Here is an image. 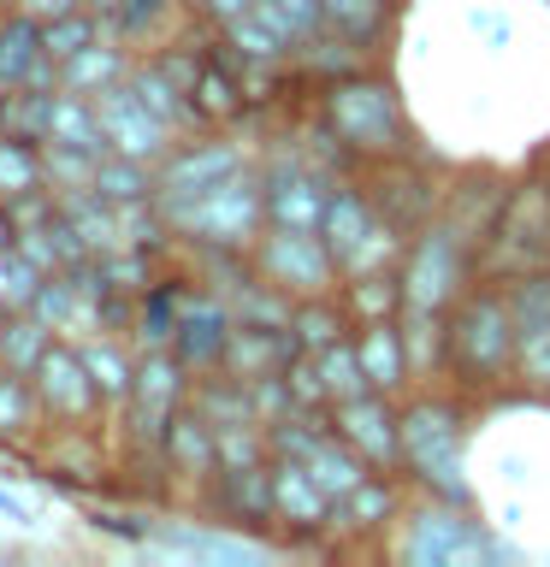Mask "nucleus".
<instances>
[{"label": "nucleus", "instance_id": "nucleus-1", "mask_svg": "<svg viewBox=\"0 0 550 567\" xmlns=\"http://www.w3.org/2000/svg\"><path fill=\"white\" fill-rule=\"evenodd\" d=\"M444 367L461 384H497L515 367V308L503 290H468L444 308Z\"/></svg>", "mask_w": 550, "mask_h": 567}, {"label": "nucleus", "instance_id": "nucleus-2", "mask_svg": "<svg viewBox=\"0 0 550 567\" xmlns=\"http://www.w3.org/2000/svg\"><path fill=\"white\" fill-rule=\"evenodd\" d=\"M397 443L408 455L426 485L450 503H468V478H461V414L450 402L426 396V402H408L397 414Z\"/></svg>", "mask_w": 550, "mask_h": 567}, {"label": "nucleus", "instance_id": "nucleus-3", "mask_svg": "<svg viewBox=\"0 0 550 567\" xmlns=\"http://www.w3.org/2000/svg\"><path fill=\"white\" fill-rule=\"evenodd\" d=\"M166 219H172L177 230H190V237H202V243L237 248V243H248V237H261L266 202H261V184H248L243 166H237L231 177H220V184H207L202 195L172 202Z\"/></svg>", "mask_w": 550, "mask_h": 567}, {"label": "nucleus", "instance_id": "nucleus-4", "mask_svg": "<svg viewBox=\"0 0 550 567\" xmlns=\"http://www.w3.org/2000/svg\"><path fill=\"white\" fill-rule=\"evenodd\" d=\"M326 124L337 142H349V148L361 154H390L403 148V106H397V89L390 83H361V78H344L326 95Z\"/></svg>", "mask_w": 550, "mask_h": 567}, {"label": "nucleus", "instance_id": "nucleus-5", "mask_svg": "<svg viewBox=\"0 0 550 567\" xmlns=\"http://www.w3.org/2000/svg\"><path fill=\"white\" fill-rule=\"evenodd\" d=\"M261 272L278 284V290H296V296H319L326 284L337 278V260L319 230H302V225H266L261 243Z\"/></svg>", "mask_w": 550, "mask_h": 567}, {"label": "nucleus", "instance_id": "nucleus-6", "mask_svg": "<svg viewBox=\"0 0 550 567\" xmlns=\"http://www.w3.org/2000/svg\"><path fill=\"white\" fill-rule=\"evenodd\" d=\"M319 237H326L337 272H373L397 248L390 243V225H373V195H361V189H332Z\"/></svg>", "mask_w": 550, "mask_h": 567}, {"label": "nucleus", "instance_id": "nucleus-7", "mask_svg": "<svg viewBox=\"0 0 550 567\" xmlns=\"http://www.w3.org/2000/svg\"><path fill=\"white\" fill-rule=\"evenodd\" d=\"M461 290V243L450 225H426L403 266V308L415 313H444Z\"/></svg>", "mask_w": 550, "mask_h": 567}, {"label": "nucleus", "instance_id": "nucleus-8", "mask_svg": "<svg viewBox=\"0 0 550 567\" xmlns=\"http://www.w3.org/2000/svg\"><path fill=\"white\" fill-rule=\"evenodd\" d=\"M491 266H509L515 278L521 272H544L550 266V189L532 184L527 195H515L497 213V230H491Z\"/></svg>", "mask_w": 550, "mask_h": 567}, {"label": "nucleus", "instance_id": "nucleus-9", "mask_svg": "<svg viewBox=\"0 0 550 567\" xmlns=\"http://www.w3.org/2000/svg\"><path fill=\"white\" fill-rule=\"evenodd\" d=\"M515 308V367L527 384H550V278L544 272H521L509 290Z\"/></svg>", "mask_w": 550, "mask_h": 567}, {"label": "nucleus", "instance_id": "nucleus-10", "mask_svg": "<svg viewBox=\"0 0 550 567\" xmlns=\"http://www.w3.org/2000/svg\"><path fill=\"white\" fill-rule=\"evenodd\" d=\"M95 118H101V136L113 142L119 154H131V159H154V154H166V131L172 124H160L149 106L136 101V89L131 83H106V89H95Z\"/></svg>", "mask_w": 550, "mask_h": 567}, {"label": "nucleus", "instance_id": "nucleus-11", "mask_svg": "<svg viewBox=\"0 0 550 567\" xmlns=\"http://www.w3.org/2000/svg\"><path fill=\"white\" fill-rule=\"evenodd\" d=\"M403 556L420 567H456V561H491V544L473 520H456V508H432V514H415Z\"/></svg>", "mask_w": 550, "mask_h": 567}, {"label": "nucleus", "instance_id": "nucleus-12", "mask_svg": "<svg viewBox=\"0 0 550 567\" xmlns=\"http://www.w3.org/2000/svg\"><path fill=\"white\" fill-rule=\"evenodd\" d=\"M30 384H35V396L48 402V414H60V420H78V414H89V402H95V379H89L83 349L53 343L42 361L30 367Z\"/></svg>", "mask_w": 550, "mask_h": 567}, {"label": "nucleus", "instance_id": "nucleus-13", "mask_svg": "<svg viewBox=\"0 0 550 567\" xmlns=\"http://www.w3.org/2000/svg\"><path fill=\"white\" fill-rule=\"evenodd\" d=\"M332 420H337V437H344L355 455H367L373 467H379V461H390V455H403V443H397V414L385 408L379 390L337 402V408H332Z\"/></svg>", "mask_w": 550, "mask_h": 567}, {"label": "nucleus", "instance_id": "nucleus-14", "mask_svg": "<svg viewBox=\"0 0 550 567\" xmlns=\"http://www.w3.org/2000/svg\"><path fill=\"white\" fill-rule=\"evenodd\" d=\"M261 202H266V225H302V230H319L332 189L319 184L314 172L284 166V172H273V177L261 184Z\"/></svg>", "mask_w": 550, "mask_h": 567}, {"label": "nucleus", "instance_id": "nucleus-15", "mask_svg": "<svg viewBox=\"0 0 550 567\" xmlns=\"http://www.w3.org/2000/svg\"><path fill=\"white\" fill-rule=\"evenodd\" d=\"M48 35H42V18L18 12L0 24V89H30V83H53L48 78Z\"/></svg>", "mask_w": 550, "mask_h": 567}, {"label": "nucleus", "instance_id": "nucleus-16", "mask_svg": "<svg viewBox=\"0 0 550 567\" xmlns=\"http://www.w3.org/2000/svg\"><path fill=\"white\" fill-rule=\"evenodd\" d=\"M231 172H237V148H225V142H202V148L172 154L166 177H160V207L184 202V195H202L207 184H220Z\"/></svg>", "mask_w": 550, "mask_h": 567}, {"label": "nucleus", "instance_id": "nucleus-17", "mask_svg": "<svg viewBox=\"0 0 550 567\" xmlns=\"http://www.w3.org/2000/svg\"><path fill=\"white\" fill-rule=\"evenodd\" d=\"M266 478H273V514H284V520H296V526H319V520H326L332 491L319 485V478H314L308 467H302V461L278 455Z\"/></svg>", "mask_w": 550, "mask_h": 567}, {"label": "nucleus", "instance_id": "nucleus-18", "mask_svg": "<svg viewBox=\"0 0 550 567\" xmlns=\"http://www.w3.org/2000/svg\"><path fill=\"white\" fill-rule=\"evenodd\" d=\"M355 354H361V367H367V384L379 390H397L408 379V349H403V331L390 326V319H367L361 337H355Z\"/></svg>", "mask_w": 550, "mask_h": 567}, {"label": "nucleus", "instance_id": "nucleus-19", "mask_svg": "<svg viewBox=\"0 0 550 567\" xmlns=\"http://www.w3.org/2000/svg\"><path fill=\"white\" fill-rule=\"evenodd\" d=\"M172 396H177V361L172 354H149V367H142L136 384H131V402H136V414L149 420V432L172 425Z\"/></svg>", "mask_w": 550, "mask_h": 567}, {"label": "nucleus", "instance_id": "nucleus-20", "mask_svg": "<svg viewBox=\"0 0 550 567\" xmlns=\"http://www.w3.org/2000/svg\"><path fill=\"white\" fill-rule=\"evenodd\" d=\"M225 35H231V48H237L243 60H255V65L278 60V53H284V48L296 42V35L284 30L278 18H273V12H261V7H248V12L237 18V24H225Z\"/></svg>", "mask_w": 550, "mask_h": 567}, {"label": "nucleus", "instance_id": "nucleus-21", "mask_svg": "<svg viewBox=\"0 0 550 567\" xmlns=\"http://www.w3.org/2000/svg\"><path fill=\"white\" fill-rule=\"evenodd\" d=\"M314 361H319V379H326V396H332V402H349V396H367V390H373L361 354H355V343H344V337H337V343H326Z\"/></svg>", "mask_w": 550, "mask_h": 567}, {"label": "nucleus", "instance_id": "nucleus-22", "mask_svg": "<svg viewBox=\"0 0 550 567\" xmlns=\"http://www.w3.org/2000/svg\"><path fill=\"white\" fill-rule=\"evenodd\" d=\"M124 83L136 89V101L149 106L160 124H177V118L190 113V106H184V89L172 83V65H136V71H124Z\"/></svg>", "mask_w": 550, "mask_h": 567}, {"label": "nucleus", "instance_id": "nucleus-23", "mask_svg": "<svg viewBox=\"0 0 550 567\" xmlns=\"http://www.w3.org/2000/svg\"><path fill=\"white\" fill-rule=\"evenodd\" d=\"M160 549H177V556H202V561H261V544L231 538V532H166Z\"/></svg>", "mask_w": 550, "mask_h": 567}, {"label": "nucleus", "instance_id": "nucleus-24", "mask_svg": "<svg viewBox=\"0 0 550 567\" xmlns=\"http://www.w3.org/2000/svg\"><path fill=\"white\" fill-rule=\"evenodd\" d=\"M119 78H124V60H119V48H106V42H89L83 53H71V60H65V78H60V89H78V95H95V89L119 83Z\"/></svg>", "mask_w": 550, "mask_h": 567}, {"label": "nucleus", "instance_id": "nucleus-25", "mask_svg": "<svg viewBox=\"0 0 550 567\" xmlns=\"http://www.w3.org/2000/svg\"><path fill=\"white\" fill-rule=\"evenodd\" d=\"M319 12L344 42H373L390 18V0H319Z\"/></svg>", "mask_w": 550, "mask_h": 567}, {"label": "nucleus", "instance_id": "nucleus-26", "mask_svg": "<svg viewBox=\"0 0 550 567\" xmlns=\"http://www.w3.org/2000/svg\"><path fill=\"white\" fill-rule=\"evenodd\" d=\"M89 184L101 189L106 207H131V202H142V195H149V172H142V159L119 154V159H106V166H95V177H89Z\"/></svg>", "mask_w": 550, "mask_h": 567}, {"label": "nucleus", "instance_id": "nucleus-27", "mask_svg": "<svg viewBox=\"0 0 550 567\" xmlns=\"http://www.w3.org/2000/svg\"><path fill=\"white\" fill-rule=\"evenodd\" d=\"M349 301H355V313H361V326L367 319H390L403 308V278H385V272H355V290H349Z\"/></svg>", "mask_w": 550, "mask_h": 567}, {"label": "nucleus", "instance_id": "nucleus-28", "mask_svg": "<svg viewBox=\"0 0 550 567\" xmlns=\"http://www.w3.org/2000/svg\"><path fill=\"white\" fill-rule=\"evenodd\" d=\"M42 177V166H35L30 142L0 131V195H30V184Z\"/></svg>", "mask_w": 550, "mask_h": 567}, {"label": "nucleus", "instance_id": "nucleus-29", "mask_svg": "<svg viewBox=\"0 0 550 567\" xmlns=\"http://www.w3.org/2000/svg\"><path fill=\"white\" fill-rule=\"evenodd\" d=\"M337 503H344L349 526H379L385 514L397 508V491H390L385 478H373V473H367L361 485H355V491H344V496H337Z\"/></svg>", "mask_w": 550, "mask_h": 567}, {"label": "nucleus", "instance_id": "nucleus-30", "mask_svg": "<svg viewBox=\"0 0 550 567\" xmlns=\"http://www.w3.org/2000/svg\"><path fill=\"white\" fill-rule=\"evenodd\" d=\"M35 420V384L18 379V372H0V437L30 432Z\"/></svg>", "mask_w": 550, "mask_h": 567}, {"label": "nucleus", "instance_id": "nucleus-31", "mask_svg": "<svg viewBox=\"0 0 550 567\" xmlns=\"http://www.w3.org/2000/svg\"><path fill=\"white\" fill-rule=\"evenodd\" d=\"M42 35H48V53L65 65L71 53H83L89 42H95V18H89L83 7L78 12H60V18H48V24H42Z\"/></svg>", "mask_w": 550, "mask_h": 567}, {"label": "nucleus", "instance_id": "nucleus-32", "mask_svg": "<svg viewBox=\"0 0 550 567\" xmlns=\"http://www.w3.org/2000/svg\"><path fill=\"white\" fill-rule=\"evenodd\" d=\"M190 95H195V113H202V118H231V113L243 106L237 83H231L220 65H202V78H195V89H190Z\"/></svg>", "mask_w": 550, "mask_h": 567}, {"label": "nucleus", "instance_id": "nucleus-33", "mask_svg": "<svg viewBox=\"0 0 550 567\" xmlns=\"http://www.w3.org/2000/svg\"><path fill=\"white\" fill-rule=\"evenodd\" d=\"M83 361H89V379H95V390H106V396H131V361L113 349V343H89L83 349Z\"/></svg>", "mask_w": 550, "mask_h": 567}, {"label": "nucleus", "instance_id": "nucleus-34", "mask_svg": "<svg viewBox=\"0 0 550 567\" xmlns=\"http://www.w3.org/2000/svg\"><path fill=\"white\" fill-rule=\"evenodd\" d=\"M261 12H273L284 30L296 35V42H314V30L326 24V12H319V0H255Z\"/></svg>", "mask_w": 550, "mask_h": 567}, {"label": "nucleus", "instance_id": "nucleus-35", "mask_svg": "<svg viewBox=\"0 0 550 567\" xmlns=\"http://www.w3.org/2000/svg\"><path fill=\"white\" fill-rule=\"evenodd\" d=\"M291 331H296V343L302 349H326V343H337V331H344V319H337L332 308H296L291 313Z\"/></svg>", "mask_w": 550, "mask_h": 567}, {"label": "nucleus", "instance_id": "nucleus-36", "mask_svg": "<svg viewBox=\"0 0 550 567\" xmlns=\"http://www.w3.org/2000/svg\"><path fill=\"white\" fill-rule=\"evenodd\" d=\"M0 349L12 354V367H35V361H42V354H48L53 343H48V326H35V319H30V326H7V337H0Z\"/></svg>", "mask_w": 550, "mask_h": 567}, {"label": "nucleus", "instance_id": "nucleus-37", "mask_svg": "<svg viewBox=\"0 0 550 567\" xmlns=\"http://www.w3.org/2000/svg\"><path fill=\"white\" fill-rule=\"evenodd\" d=\"M78 7H83V0H18V12L42 18V24H48V18H60V12H78Z\"/></svg>", "mask_w": 550, "mask_h": 567}, {"label": "nucleus", "instance_id": "nucleus-38", "mask_svg": "<svg viewBox=\"0 0 550 567\" xmlns=\"http://www.w3.org/2000/svg\"><path fill=\"white\" fill-rule=\"evenodd\" d=\"M248 7H255V0H202V12H207V18H220V24H237Z\"/></svg>", "mask_w": 550, "mask_h": 567}, {"label": "nucleus", "instance_id": "nucleus-39", "mask_svg": "<svg viewBox=\"0 0 550 567\" xmlns=\"http://www.w3.org/2000/svg\"><path fill=\"white\" fill-rule=\"evenodd\" d=\"M0 508L18 514V520H30V514H35V503H24V496H12V491H0Z\"/></svg>", "mask_w": 550, "mask_h": 567}, {"label": "nucleus", "instance_id": "nucleus-40", "mask_svg": "<svg viewBox=\"0 0 550 567\" xmlns=\"http://www.w3.org/2000/svg\"><path fill=\"white\" fill-rule=\"evenodd\" d=\"M0 255H7V219H0Z\"/></svg>", "mask_w": 550, "mask_h": 567}, {"label": "nucleus", "instance_id": "nucleus-41", "mask_svg": "<svg viewBox=\"0 0 550 567\" xmlns=\"http://www.w3.org/2000/svg\"><path fill=\"white\" fill-rule=\"evenodd\" d=\"M0 131H7V95H0Z\"/></svg>", "mask_w": 550, "mask_h": 567}, {"label": "nucleus", "instance_id": "nucleus-42", "mask_svg": "<svg viewBox=\"0 0 550 567\" xmlns=\"http://www.w3.org/2000/svg\"><path fill=\"white\" fill-rule=\"evenodd\" d=\"M0 7H7V0H0Z\"/></svg>", "mask_w": 550, "mask_h": 567}]
</instances>
